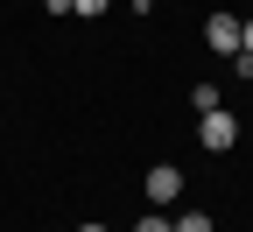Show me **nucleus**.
I'll return each mask as SVG.
<instances>
[{"instance_id": "obj_2", "label": "nucleus", "mask_w": 253, "mask_h": 232, "mask_svg": "<svg viewBox=\"0 0 253 232\" xmlns=\"http://www.w3.org/2000/svg\"><path fill=\"white\" fill-rule=\"evenodd\" d=\"M176 197H183V169L176 162H155L148 169V204H176Z\"/></svg>"}, {"instance_id": "obj_9", "label": "nucleus", "mask_w": 253, "mask_h": 232, "mask_svg": "<svg viewBox=\"0 0 253 232\" xmlns=\"http://www.w3.org/2000/svg\"><path fill=\"white\" fill-rule=\"evenodd\" d=\"M71 232H106V225H71Z\"/></svg>"}, {"instance_id": "obj_8", "label": "nucleus", "mask_w": 253, "mask_h": 232, "mask_svg": "<svg viewBox=\"0 0 253 232\" xmlns=\"http://www.w3.org/2000/svg\"><path fill=\"white\" fill-rule=\"evenodd\" d=\"M126 7H134V14H148V7H155V0H126Z\"/></svg>"}, {"instance_id": "obj_3", "label": "nucleus", "mask_w": 253, "mask_h": 232, "mask_svg": "<svg viewBox=\"0 0 253 232\" xmlns=\"http://www.w3.org/2000/svg\"><path fill=\"white\" fill-rule=\"evenodd\" d=\"M239 28H246L239 14H211V21H204V43H211L218 56H239Z\"/></svg>"}, {"instance_id": "obj_7", "label": "nucleus", "mask_w": 253, "mask_h": 232, "mask_svg": "<svg viewBox=\"0 0 253 232\" xmlns=\"http://www.w3.org/2000/svg\"><path fill=\"white\" fill-rule=\"evenodd\" d=\"M239 49H253V21H246V28H239Z\"/></svg>"}, {"instance_id": "obj_6", "label": "nucleus", "mask_w": 253, "mask_h": 232, "mask_svg": "<svg viewBox=\"0 0 253 232\" xmlns=\"http://www.w3.org/2000/svg\"><path fill=\"white\" fill-rule=\"evenodd\" d=\"M134 232H176V218H141Z\"/></svg>"}, {"instance_id": "obj_4", "label": "nucleus", "mask_w": 253, "mask_h": 232, "mask_svg": "<svg viewBox=\"0 0 253 232\" xmlns=\"http://www.w3.org/2000/svg\"><path fill=\"white\" fill-rule=\"evenodd\" d=\"M176 232H211V218H204V211H183V218H176Z\"/></svg>"}, {"instance_id": "obj_5", "label": "nucleus", "mask_w": 253, "mask_h": 232, "mask_svg": "<svg viewBox=\"0 0 253 232\" xmlns=\"http://www.w3.org/2000/svg\"><path fill=\"white\" fill-rule=\"evenodd\" d=\"M106 7H113V0H71V14H84V21H91V14H106Z\"/></svg>"}, {"instance_id": "obj_1", "label": "nucleus", "mask_w": 253, "mask_h": 232, "mask_svg": "<svg viewBox=\"0 0 253 232\" xmlns=\"http://www.w3.org/2000/svg\"><path fill=\"white\" fill-rule=\"evenodd\" d=\"M197 141H204L211 155H225V148H239V120H232V113H204V127H197Z\"/></svg>"}]
</instances>
